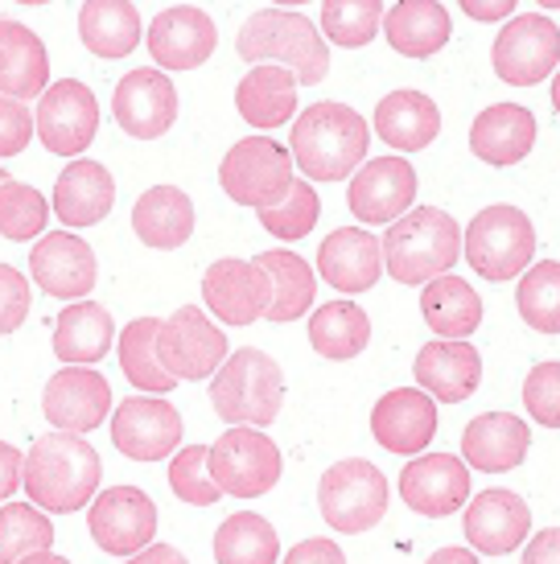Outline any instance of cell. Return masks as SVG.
<instances>
[{"mask_svg": "<svg viewBox=\"0 0 560 564\" xmlns=\"http://www.w3.org/2000/svg\"><path fill=\"white\" fill-rule=\"evenodd\" d=\"M99 454L91 441L78 433H50L25 454V495L33 507H42L46 516H71L83 511L99 490Z\"/></svg>", "mask_w": 560, "mask_h": 564, "instance_id": "6da1fadb", "label": "cell"}, {"mask_svg": "<svg viewBox=\"0 0 560 564\" xmlns=\"http://www.w3.org/2000/svg\"><path fill=\"white\" fill-rule=\"evenodd\" d=\"M367 144H371L367 120L355 108L326 99L297 116L289 153L297 170L313 182H343L346 173H355L367 161Z\"/></svg>", "mask_w": 560, "mask_h": 564, "instance_id": "7a4b0ae2", "label": "cell"}, {"mask_svg": "<svg viewBox=\"0 0 560 564\" xmlns=\"http://www.w3.org/2000/svg\"><path fill=\"white\" fill-rule=\"evenodd\" d=\"M384 272L400 284H429L462 260V227L437 206H412L384 231Z\"/></svg>", "mask_w": 560, "mask_h": 564, "instance_id": "3957f363", "label": "cell"}, {"mask_svg": "<svg viewBox=\"0 0 560 564\" xmlns=\"http://www.w3.org/2000/svg\"><path fill=\"white\" fill-rule=\"evenodd\" d=\"M235 50L244 63H272L289 66L297 83H322L330 70V46L322 30H313V21L289 9H260L239 25Z\"/></svg>", "mask_w": 560, "mask_h": 564, "instance_id": "277c9868", "label": "cell"}, {"mask_svg": "<svg viewBox=\"0 0 560 564\" xmlns=\"http://www.w3.org/2000/svg\"><path fill=\"white\" fill-rule=\"evenodd\" d=\"M211 404L223 421L244 429H265L280 416L284 404V371L280 362L256 346L227 355V362L211 379Z\"/></svg>", "mask_w": 560, "mask_h": 564, "instance_id": "5b68a950", "label": "cell"}, {"mask_svg": "<svg viewBox=\"0 0 560 564\" xmlns=\"http://www.w3.org/2000/svg\"><path fill=\"white\" fill-rule=\"evenodd\" d=\"M462 256L483 281H511L519 272H528L536 256V227L519 206H486L470 219Z\"/></svg>", "mask_w": 560, "mask_h": 564, "instance_id": "8992f818", "label": "cell"}, {"mask_svg": "<svg viewBox=\"0 0 560 564\" xmlns=\"http://www.w3.org/2000/svg\"><path fill=\"white\" fill-rule=\"evenodd\" d=\"M293 182V153L268 137H244L218 165V186L227 189V198L251 210L280 206Z\"/></svg>", "mask_w": 560, "mask_h": 564, "instance_id": "52a82bcc", "label": "cell"}, {"mask_svg": "<svg viewBox=\"0 0 560 564\" xmlns=\"http://www.w3.org/2000/svg\"><path fill=\"white\" fill-rule=\"evenodd\" d=\"M317 507L334 532H371L388 516V478L363 457L334 462L317 482Z\"/></svg>", "mask_w": 560, "mask_h": 564, "instance_id": "ba28073f", "label": "cell"}, {"mask_svg": "<svg viewBox=\"0 0 560 564\" xmlns=\"http://www.w3.org/2000/svg\"><path fill=\"white\" fill-rule=\"evenodd\" d=\"M284 474V457H280L277 441L265 429H244L235 424L211 445V478L218 482L223 495L235 499H260Z\"/></svg>", "mask_w": 560, "mask_h": 564, "instance_id": "9c48e42d", "label": "cell"}, {"mask_svg": "<svg viewBox=\"0 0 560 564\" xmlns=\"http://www.w3.org/2000/svg\"><path fill=\"white\" fill-rule=\"evenodd\" d=\"M495 75L511 87H536L560 66V25L545 13L511 17L491 46Z\"/></svg>", "mask_w": 560, "mask_h": 564, "instance_id": "30bf717a", "label": "cell"}, {"mask_svg": "<svg viewBox=\"0 0 560 564\" xmlns=\"http://www.w3.org/2000/svg\"><path fill=\"white\" fill-rule=\"evenodd\" d=\"M157 359L173 379H211L227 362V334L198 305H182L157 329Z\"/></svg>", "mask_w": 560, "mask_h": 564, "instance_id": "8fae6325", "label": "cell"}, {"mask_svg": "<svg viewBox=\"0 0 560 564\" xmlns=\"http://www.w3.org/2000/svg\"><path fill=\"white\" fill-rule=\"evenodd\" d=\"M33 124L54 158H78L99 132V99L78 79L50 83L46 91L37 95Z\"/></svg>", "mask_w": 560, "mask_h": 564, "instance_id": "7c38bea8", "label": "cell"}, {"mask_svg": "<svg viewBox=\"0 0 560 564\" xmlns=\"http://www.w3.org/2000/svg\"><path fill=\"white\" fill-rule=\"evenodd\" d=\"M87 528L91 540L108 556H137L149 549L157 535V502L140 490V486H111L104 495H95L91 511H87Z\"/></svg>", "mask_w": 560, "mask_h": 564, "instance_id": "4fadbf2b", "label": "cell"}, {"mask_svg": "<svg viewBox=\"0 0 560 564\" xmlns=\"http://www.w3.org/2000/svg\"><path fill=\"white\" fill-rule=\"evenodd\" d=\"M182 412L165 395H128L111 416V445L132 462H161L182 445Z\"/></svg>", "mask_w": 560, "mask_h": 564, "instance_id": "5bb4252c", "label": "cell"}, {"mask_svg": "<svg viewBox=\"0 0 560 564\" xmlns=\"http://www.w3.org/2000/svg\"><path fill=\"white\" fill-rule=\"evenodd\" d=\"M203 301L215 314V322L251 326V322L268 317L272 281L256 260H215L203 272Z\"/></svg>", "mask_w": 560, "mask_h": 564, "instance_id": "9a60e30c", "label": "cell"}, {"mask_svg": "<svg viewBox=\"0 0 560 564\" xmlns=\"http://www.w3.org/2000/svg\"><path fill=\"white\" fill-rule=\"evenodd\" d=\"M42 412L58 433H78L87 437L111 412V388L108 379L91 367H63L58 376H50L42 392Z\"/></svg>", "mask_w": 560, "mask_h": 564, "instance_id": "2e32d148", "label": "cell"}, {"mask_svg": "<svg viewBox=\"0 0 560 564\" xmlns=\"http://www.w3.org/2000/svg\"><path fill=\"white\" fill-rule=\"evenodd\" d=\"M111 116L137 141L165 137L177 120V91L165 79V70H128L111 91Z\"/></svg>", "mask_w": 560, "mask_h": 564, "instance_id": "e0dca14e", "label": "cell"}, {"mask_svg": "<svg viewBox=\"0 0 560 564\" xmlns=\"http://www.w3.org/2000/svg\"><path fill=\"white\" fill-rule=\"evenodd\" d=\"M351 210L358 223H396L405 210H412L417 198V170L405 158H371L358 165L351 177Z\"/></svg>", "mask_w": 560, "mask_h": 564, "instance_id": "ac0fdd59", "label": "cell"}, {"mask_svg": "<svg viewBox=\"0 0 560 564\" xmlns=\"http://www.w3.org/2000/svg\"><path fill=\"white\" fill-rule=\"evenodd\" d=\"M30 272L33 284L46 289L50 297L87 301L95 276H99V264H95V251L87 239H78L75 231H50L30 251Z\"/></svg>", "mask_w": 560, "mask_h": 564, "instance_id": "d6986e66", "label": "cell"}, {"mask_svg": "<svg viewBox=\"0 0 560 564\" xmlns=\"http://www.w3.org/2000/svg\"><path fill=\"white\" fill-rule=\"evenodd\" d=\"M215 46V21L194 4H173L149 21V54L161 70H198Z\"/></svg>", "mask_w": 560, "mask_h": 564, "instance_id": "ffe728a7", "label": "cell"}, {"mask_svg": "<svg viewBox=\"0 0 560 564\" xmlns=\"http://www.w3.org/2000/svg\"><path fill=\"white\" fill-rule=\"evenodd\" d=\"M400 499L417 516L441 519L470 502V466L453 454H420L400 474Z\"/></svg>", "mask_w": 560, "mask_h": 564, "instance_id": "44dd1931", "label": "cell"}, {"mask_svg": "<svg viewBox=\"0 0 560 564\" xmlns=\"http://www.w3.org/2000/svg\"><path fill=\"white\" fill-rule=\"evenodd\" d=\"M437 433V400L420 388H396L371 408V437L388 454H424Z\"/></svg>", "mask_w": 560, "mask_h": 564, "instance_id": "7402d4cb", "label": "cell"}, {"mask_svg": "<svg viewBox=\"0 0 560 564\" xmlns=\"http://www.w3.org/2000/svg\"><path fill=\"white\" fill-rule=\"evenodd\" d=\"M470 549L478 556H507L515 552L531 532V511L528 502L515 490H483L478 499L466 502V519H462Z\"/></svg>", "mask_w": 560, "mask_h": 564, "instance_id": "603a6c76", "label": "cell"}, {"mask_svg": "<svg viewBox=\"0 0 560 564\" xmlns=\"http://www.w3.org/2000/svg\"><path fill=\"white\" fill-rule=\"evenodd\" d=\"M317 272L338 293H367L384 272V243L367 227H338L317 248Z\"/></svg>", "mask_w": 560, "mask_h": 564, "instance_id": "cb8c5ba5", "label": "cell"}, {"mask_svg": "<svg viewBox=\"0 0 560 564\" xmlns=\"http://www.w3.org/2000/svg\"><path fill=\"white\" fill-rule=\"evenodd\" d=\"M483 379V355L466 338H433L417 355V383L441 404H462L478 392Z\"/></svg>", "mask_w": 560, "mask_h": 564, "instance_id": "d4e9b609", "label": "cell"}, {"mask_svg": "<svg viewBox=\"0 0 560 564\" xmlns=\"http://www.w3.org/2000/svg\"><path fill=\"white\" fill-rule=\"evenodd\" d=\"M531 445L528 424L511 416V412H483L466 424L462 433V454H466V466L483 474H507L515 466H524Z\"/></svg>", "mask_w": 560, "mask_h": 564, "instance_id": "484cf974", "label": "cell"}, {"mask_svg": "<svg viewBox=\"0 0 560 564\" xmlns=\"http://www.w3.org/2000/svg\"><path fill=\"white\" fill-rule=\"evenodd\" d=\"M111 203H116V182H111L108 165H99V161L75 158L54 182V215L66 227L104 223Z\"/></svg>", "mask_w": 560, "mask_h": 564, "instance_id": "4316f807", "label": "cell"}, {"mask_svg": "<svg viewBox=\"0 0 560 564\" xmlns=\"http://www.w3.org/2000/svg\"><path fill=\"white\" fill-rule=\"evenodd\" d=\"M536 144V116L524 104H491L470 124V149L486 165H519Z\"/></svg>", "mask_w": 560, "mask_h": 564, "instance_id": "83f0119b", "label": "cell"}, {"mask_svg": "<svg viewBox=\"0 0 560 564\" xmlns=\"http://www.w3.org/2000/svg\"><path fill=\"white\" fill-rule=\"evenodd\" d=\"M375 132L379 141L400 149V153H420L437 141L441 132V111L424 91H388L375 104Z\"/></svg>", "mask_w": 560, "mask_h": 564, "instance_id": "f1b7e54d", "label": "cell"}, {"mask_svg": "<svg viewBox=\"0 0 560 564\" xmlns=\"http://www.w3.org/2000/svg\"><path fill=\"white\" fill-rule=\"evenodd\" d=\"M50 87V54L42 37L21 21H0V95L33 99Z\"/></svg>", "mask_w": 560, "mask_h": 564, "instance_id": "f546056e", "label": "cell"}, {"mask_svg": "<svg viewBox=\"0 0 560 564\" xmlns=\"http://www.w3.org/2000/svg\"><path fill=\"white\" fill-rule=\"evenodd\" d=\"M132 231L144 248L173 251L194 236V203L186 189L177 186H153L144 189L132 206Z\"/></svg>", "mask_w": 560, "mask_h": 564, "instance_id": "4dcf8cb0", "label": "cell"}, {"mask_svg": "<svg viewBox=\"0 0 560 564\" xmlns=\"http://www.w3.org/2000/svg\"><path fill=\"white\" fill-rule=\"evenodd\" d=\"M450 33L453 21L437 0H400L384 13V37L405 58H433L437 50H445Z\"/></svg>", "mask_w": 560, "mask_h": 564, "instance_id": "1f68e13d", "label": "cell"}, {"mask_svg": "<svg viewBox=\"0 0 560 564\" xmlns=\"http://www.w3.org/2000/svg\"><path fill=\"white\" fill-rule=\"evenodd\" d=\"M235 108L251 128H280L297 111V75L289 66H256L235 87Z\"/></svg>", "mask_w": 560, "mask_h": 564, "instance_id": "d6a6232c", "label": "cell"}, {"mask_svg": "<svg viewBox=\"0 0 560 564\" xmlns=\"http://www.w3.org/2000/svg\"><path fill=\"white\" fill-rule=\"evenodd\" d=\"M116 343V326H111V314L95 301H71L63 314H58V326H54V355L66 362V367H91L111 350Z\"/></svg>", "mask_w": 560, "mask_h": 564, "instance_id": "836d02e7", "label": "cell"}, {"mask_svg": "<svg viewBox=\"0 0 560 564\" xmlns=\"http://www.w3.org/2000/svg\"><path fill=\"white\" fill-rule=\"evenodd\" d=\"M78 37L95 58H128L140 46V13L132 0H83Z\"/></svg>", "mask_w": 560, "mask_h": 564, "instance_id": "e575fe53", "label": "cell"}, {"mask_svg": "<svg viewBox=\"0 0 560 564\" xmlns=\"http://www.w3.org/2000/svg\"><path fill=\"white\" fill-rule=\"evenodd\" d=\"M420 314L437 338H470L483 322V301L462 276H433L420 289Z\"/></svg>", "mask_w": 560, "mask_h": 564, "instance_id": "d590c367", "label": "cell"}, {"mask_svg": "<svg viewBox=\"0 0 560 564\" xmlns=\"http://www.w3.org/2000/svg\"><path fill=\"white\" fill-rule=\"evenodd\" d=\"M371 343V322L358 310L355 301H330V305H317L310 317V346L322 355V359L346 362L363 355Z\"/></svg>", "mask_w": 560, "mask_h": 564, "instance_id": "8d00e7d4", "label": "cell"}, {"mask_svg": "<svg viewBox=\"0 0 560 564\" xmlns=\"http://www.w3.org/2000/svg\"><path fill=\"white\" fill-rule=\"evenodd\" d=\"M256 264L268 272V281H272V305H268V317L265 322H297V317L310 314L313 305V268L293 256V251H260L256 256Z\"/></svg>", "mask_w": 560, "mask_h": 564, "instance_id": "74e56055", "label": "cell"}, {"mask_svg": "<svg viewBox=\"0 0 560 564\" xmlns=\"http://www.w3.org/2000/svg\"><path fill=\"white\" fill-rule=\"evenodd\" d=\"M157 329H161L157 317H137V322H128V326L120 329V343H116L128 383L140 388L144 395H165L177 388V379H173L170 371L161 367V359H157Z\"/></svg>", "mask_w": 560, "mask_h": 564, "instance_id": "f35d334b", "label": "cell"}, {"mask_svg": "<svg viewBox=\"0 0 560 564\" xmlns=\"http://www.w3.org/2000/svg\"><path fill=\"white\" fill-rule=\"evenodd\" d=\"M280 540L272 523L256 511L223 519L215 532V561L218 564H277Z\"/></svg>", "mask_w": 560, "mask_h": 564, "instance_id": "ab89813d", "label": "cell"}, {"mask_svg": "<svg viewBox=\"0 0 560 564\" xmlns=\"http://www.w3.org/2000/svg\"><path fill=\"white\" fill-rule=\"evenodd\" d=\"M54 549V523L33 502H9L0 511V564H21L33 552Z\"/></svg>", "mask_w": 560, "mask_h": 564, "instance_id": "60d3db41", "label": "cell"}, {"mask_svg": "<svg viewBox=\"0 0 560 564\" xmlns=\"http://www.w3.org/2000/svg\"><path fill=\"white\" fill-rule=\"evenodd\" d=\"M519 317L540 334H560V260H545L524 272L515 289Z\"/></svg>", "mask_w": 560, "mask_h": 564, "instance_id": "b9f144b4", "label": "cell"}, {"mask_svg": "<svg viewBox=\"0 0 560 564\" xmlns=\"http://www.w3.org/2000/svg\"><path fill=\"white\" fill-rule=\"evenodd\" d=\"M384 25V0H322V37L358 50L375 42Z\"/></svg>", "mask_w": 560, "mask_h": 564, "instance_id": "7bdbcfd3", "label": "cell"}, {"mask_svg": "<svg viewBox=\"0 0 560 564\" xmlns=\"http://www.w3.org/2000/svg\"><path fill=\"white\" fill-rule=\"evenodd\" d=\"M50 223V203L25 182H4L0 186V236L4 239H33L42 236Z\"/></svg>", "mask_w": 560, "mask_h": 564, "instance_id": "ee69618b", "label": "cell"}, {"mask_svg": "<svg viewBox=\"0 0 560 564\" xmlns=\"http://www.w3.org/2000/svg\"><path fill=\"white\" fill-rule=\"evenodd\" d=\"M256 215H260V227H265L268 236H277L289 243V239H305L313 231V223L322 215V198H317L313 182H293L284 203L268 206V210H256Z\"/></svg>", "mask_w": 560, "mask_h": 564, "instance_id": "f6af8a7d", "label": "cell"}, {"mask_svg": "<svg viewBox=\"0 0 560 564\" xmlns=\"http://www.w3.org/2000/svg\"><path fill=\"white\" fill-rule=\"evenodd\" d=\"M170 490L190 507H211L223 499L218 482L211 478V445H186L170 462Z\"/></svg>", "mask_w": 560, "mask_h": 564, "instance_id": "bcb514c9", "label": "cell"}, {"mask_svg": "<svg viewBox=\"0 0 560 564\" xmlns=\"http://www.w3.org/2000/svg\"><path fill=\"white\" fill-rule=\"evenodd\" d=\"M524 404L531 421L545 429H560V362H536L524 379Z\"/></svg>", "mask_w": 560, "mask_h": 564, "instance_id": "7dc6e473", "label": "cell"}, {"mask_svg": "<svg viewBox=\"0 0 560 564\" xmlns=\"http://www.w3.org/2000/svg\"><path fill=\"white\" fill-rule=\"evenodd\" d=\"M33 289L17 268L0 264V334H13L25 317H30Z\"/></svg>", "mask_w": 560, "mask_h": 564, "instance_id": "c3c4849f", "label": "cell"}, {"mask_svg": "<svg viewBox=\"0 0 560 564\" xmlns=\"http://www.w3.org/2000/svg\"><path fill=\"white\" fill-rule=\"evenodd\" d=\"M33 111L21 104V99H9L0 95V158H17L25 144L33 141Z\"/></svg>", "mask_w": 560, "mask_h": 564, "instance_id": "681fc988", "label": "cell"}, {"mask_svg": "<svg viewBox=\"0 0 560 564\" xmlns=\"http://www.w3.org/2000/svg\"><path fill=\"white\" fill-rule=\"evenodd\" d=\"M284 564H346V552L334 540H301L297 549H289Z\"/></svg>", "mask_w": 560, "mask_h": 564, "instance_id": "f907efd6", "label": "cell"}, {"mask_svg": "<svg viewBox=\"0 0 560 564\" xmlns=\"http://www.w3.org/2000/svg\"><path fill=\"white\" fill-rule=\"evenodd\" d=\"M25 478V454H17L9 441H0V502L13 495Z\"/></svg>", "mask_w": 560, "mask_h": 564, "instance_id": "816d5d0a", "label": "cell"}, {"mask_svg": "<svg viewBox=\"0 0 560 564\" xmlns=\"http://www.w3.org/2000/svg\"><path fill=\"white\" fill-rule=\"evenodd\" d=\"M524 564H560V528H545L524 549Z\"/></svg>", "mask_w": 560, "mask_h": 564, "instance_id": "f5cc1de1", "label": "cell"}, {"mask_svg": "<svg viewBox=\"0 0 560 564\" xmlns=\"http://www.w3.org/2000/svg\"><path fill=\"white\" fill-rule=\"evenodd\" d=\"M515 4L519 0H462L466 17H474V21H507L515 13Z\"/></svg>", "mask_w": 560, "mask_h": 564, "instance_id": "db71d44e", "label": "cell"}, {"mask_svg": "<svg viewBox=\"0 0 560 564\" xmlns=\"http://www.w3.org/2000/svg\"><path fill=\"white\" fill-rule=\"evenodd\" d=\"M125 564H190V561L173 549V544H149V549H140L137 556H128Z\"/></svg>", "mask_w": 560, "mask_h": 564, "instance_id": "11a10c76", "label": "cell"}, {"mask_svg": "<svg viewBox=\"0 0 560 564\" xmlns=\"http://www.w3.org/2000/svg\"><path fill=\"white\" fill-rule=\"evenodd\" d=\"M424 564H478V552L474 549H441V552H433Z\"/></svg>", "mask_w": 560, "mask_h": 564, "instance_id": "9f6ffc18", "label": "cell"}, {"mask_svg": "<svg viewBox=\"0 0 560 564\" xmlns=\"http://www.w3.org/2000/svg\"><path fill=\"white\" fill-rule=\"evenodd\" d=\"M21 564H71V561L58 556V552H33V556H25Z\"/></svg>", "mask_w": 560, "mask_h": 564, "instance_id": "6f0895ef", "label": "cell"}, {"mask_svg": "<svg viewBox=\"0 0 560 564\" xmlns=\"http://www.w3.org/2000/svg\"><path fill=\"white\" fill-rule=\"evenodd\" d=\"M552 108H557V116H560V70H557V79H552Z\"/></svg>", "mask_w": 560, "mask_h": 564, "instance_id": "680465c9", "label": "cell"}, {"mask_svg": "<svg viewBox=\"0 0 560 564\" xmlns=\"http://www.w3.org/2000/svg\"><path fill=\"white\" fill-rule=\"evenodd\" d=\"M277 9H293V4H310V0H272Z\"/></svg>", "mask_w": 560, "mask_h": 564, "instance_id": "91938a15", "label": "cell"}, {"mask_svg": "<svg viewBox=\"0 0 560 564\" xmlns=\"http://www.w3.org/2000/svg\"><path fill=\"white\" fill-rule=\"evenodd\" d=\"M540 9H560V0H536Z\"/></svg>", "mask_w": 560, "mask_h": 564, "instance_id": "94428289", "label": "cell"}, {"mask_svg": "<svg viewBox=\"0 0 560 564\" xmlns=\"http://www.w3.org/2000/svg\"><path fill=\"white\" fill-rule=\"evenodd\" d=\"M17 4H50V0H17Z\"/></svg>", "mask_w": 560, "mask_h": 564, "instance_id": "6125c7cd", "label": "cell"}, {"mask_svg": "<svg viewBox=\"0 0 560 564\" xmlns=\"http://www.w3.org/2000/svg\"><path fill=\"white\" fill-rule=\"evenodd\" d=\"M4 182H9V173H4V170H0V186H4Z\"/></svg>", "mask_w": 560, "mask_h": 564, "instance_id": "be15d7a7", "label": "cell"}]
</instances>
